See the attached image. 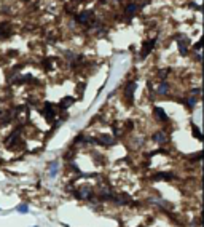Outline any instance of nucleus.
<instances>
[{
    "instance_id": "obj_15",
    "label": "nucleus",
    "mask_w": 204,
    "mask_h": 227,
    "mask_svg": "<svg viewBox=\"0 0 204 227\" xmlns=\"http://www.w3.org/2000/svg\"><path fill=\"white\" fill-rule=\"evenodd\" d=\"M191 133H193V134L196 136V139L203 141V134H201V131H199V128H198L196 125H191Z\"/></svg>"
},
{
    "instance_id": "obj_3",
    "label": "nucleus",
    "mask_w": 204,
    "mask_h": 227,
    "mask_svg": "<svg viewBox=\"0 0 204 227\" xmlns=\"http://www.w3.org/2000/svg\"><path fill=\"white\" fill-rule=\"evenodd\" d=\"M155 43H156V38H150V40H147V42H144V45H142V51H140V58H147L148 56V53L155 48Z\"/></svg>"
},
{
    "instance_id": "obj_2",
    "label": "nucleus",
    "mask_w": 204,
    "mask_h": 227,
    "mask_svg": "<svg viewBox=\"0 0 204 227\" xmlns=\"http://www.w3.org/2000/svg\"><path fill=\"white\" fill-rule=\"evenodd\" d=\"M134 91H136V82H128L126 88H125V98H126V101L129 102V106L133 104V101H134Z\"/></svg>"
},
{
    "instance_id": "obj_4",
    "label": "nucleus",
    "mask_w": 204,
    "mask_h": 227,
    "mask_svg": "<svg viewBox=\"0 0 204 227\" xmlns=\"http://www.w3.org/2000/svg\"><path fill=\"white\" fill-rule=\"evenodd\" d=\"M97 144L105 145V147H112V145L117 144V139H115L113 136H110V134H101L99 139H97Z\"/></svg>"
},
{
    "instance_id": "obj_20",
    "label": "nucleus",
    "mask_w": 204,
    "mask_h": 227,
    "mask_svg": "<svg viewBox=\"0 0 204 227\" xmlns=\"http://www.w3.org/2000/svg\"><path fill=\"white\" fill-rule=\"evenodd\" d=\"M32 227H38V226H32Z\"/></svg>"
},
{
    "instance_id": "obj_16",
    "label": "nucleus",
    "mask_w": 204,
    "mask_h": 227,
    "mask_svg": "<svg viewBox=\"0 0 204 227\" xmlns=\"http://www.w3.org/2000/svg\"><path fill=\"white\" fill-rule=\"evenodd\" d=\"M169 72H171V71H169L168 67H166V69H161V71L158 72V77H160V79H161V80H163V82H164V80L168 79V74H169Z\"/></svg>"
},
{
    "instance_id": "obj_11",
    "label": "nucleus",
    "mask_w": 204,
    "mask_h": 227,
    "mask_svg": "<svg viewBox=\"0 0 204 227\" xmlns=\"http://www.w3.org/2000/svg\"><path fill=\"white\" fill-rule=\"evenodd\" d=\"M179 102H182V104L187 106L188 109H193L195 106H196V98H195V96H190V98H187V99H180Z\"/></svg>"
},
{
    "instance_id": "obj_7",
    "label": "nucleus",
    "mask_w": 204,
    "mask_h": 227,
    "mask_svg": "<svg viewBox=\"0 0 204 227\" xmlns=\"http://www.w3.org/2000/svg\"><path fill=\"white\" fill-rule=\"evenodd\" d=\"M153 141L158 143V144H164V143L169 141V136L166 134L164 131H156V133H153Z\"/></svg>"
},
{
    "instance_id": "obj_8",
    "label": "nucleus",
    "mask_w": 204,
    "mask_h": 227,
    "mask_svg": "<svg viewBox=\"0 0 204 227\" xmlns=\"http://www.w3.org/2000/svg\"><path fill=\"white\" fill-rule=\"evenodd\" d=\"M169 91H171V85L166 82V80H164V82H161L160 87L156 88V95H160V96H166Z\"/></svg>"
},
{
    "instance_id": "obj_13",
    "label": "nucleus",
    "mask_w": 204,
    "mask_h": 227,
    "mask_svg": "<svg viewBox=\"0 0 204 227\" xmlns=\"http://www.w3.org/2000/svg\"><path fill=\"white\" fill-rule=\"evenodd\" d=\"M58 170H59V166H58V163H56V162L50 163V176H51V178H56Z\"/></svg>"
},
{
    "instance_id": "obj_12",
    "label": "nucleus",
    "mask_w": 204,
    "mask_h": 227,
    "mask_svg": "<svg viewBox=\"0 0 204 227\" xmlns=\"http://www.w3.org/2000/svg\"><path fill=\"white\" fill-rule=\"evenodd\" d=\"M91 16H93V11L86 10L85 13H82V15H78V18H76V19H78L80 23H85V24H88V23H89V18H91Z\"/></svg>"
},
{
    "instance_id": "obj_6",
    "label": "nucleus",
    "mask_w": 204,
    "mask_h": 227,
    "mask_svg": "<svg viewBox=\"0 0 204 227\" xmlns=\"http://www.w3.org/2000/svg\"><path fill=\"white\" fill-rule=\"evenodd\" d=\"M10 35H11L10 23H0V40H2V38H8Z\"/></svg>"
},
{
    "instance_id": "obj_21",
    "label": "nucleus",
    "mask_w": 204,
    "mask_h": 227,
    "mask_svg": "<svg viewBox=\"0 0 204 227\" xmlns=\"http://www.w3.org/2000/svg\"><path fill=\"white\" fill-rule=\"evenodd\" d=\"M0 163H2V162H0Z\"/></svg>"
},
{
    "instance_id": "obj_19",
    "label": "nucleus",
    "mask_w": 204,
    "mask_h": 227,
    "mask_svg": "<svg viewBox=\"0 0 204 227\" xmlns=\"http://www.w3.org/2000/svg\"><path fill=\"white\" fill-rule=\"evenodd\" d=\"M201 46H203V40H199L198 43L195 45V51H198V53H199V51H201Z\"/></svg>"
},
{
    "instance_id": "obj_1",
    "label": "nucleus",
    "mask_w": 204,
    "mask_h": 227,
    "mask_svg": "<svg viewBox=\"0 0 204 227\" xmlns=\"http://www.w3.org/2000/svg\"><path fill=\"white\" fill-rule=\"evenodd\" d=\"M177 45H179V51H180L182 56L188 54V45H190V38L185 35H177Z\"/></svg>"
},
{
    "instance_id": "obj_5",
    "label": "nucleus",
    "mask_w": 204,
    "mask_h": 227,
    "mask_svg": "<svg viewBox=\"0 0 204 227\" xmlns=\"http://www.w3.org/2000/svg\"><path fill=\"white\" fill-rule=\"evenodd\" d=\"M153 181H172L176 179V174L174 173H155L152 176Z\"/></svg>"
},
{
    "instance_id": "obj_14",
    "label": "nucleus",
    "mask_w": 204,
    "mask_h": 227,
    "mask_svg": "<svg viewBox=\"0 0 204 227\" xmlns=\"http://www.w3.org/2000/svg\"><path fill=\"white\" fill-rule=\"evenodd\" d=\"M16 211L21 213V215H27V213H29V205H27V203H21V205H18V206H16Z\"/></svg>"
},
{
    "instance_id": "obj_18",
    "label": "nucleus",
    "mask_w": 204,
    "mask_h": 227,
    "mask_svg": "<svg viewBox=\"0 0 204 227\" xmlns=\"http://www.w3.org/2000/svg\"><path fill=\"white\" fill-rule=\"evenodd\" d=\"M80 91V98H83V93H85V83H80L76 85V93Z\"/></svg>"
},
{
    "instance_id": "obj_17",
    "label": "nucleus",
    "mask_w": 204,
    "mask_h": 227,
    "mask_svg": "<svg viewBox=\"0 0 204 227\" xmlns=\"http://www.w3.org/2000/svg\"><path fill=\"white\" fill-rule=\"evenodd\" d=\"M136 10H137V5H136V3H131V5L126 7V13H128V15H133Z\"/></svg>"
},
{
    "instance_id": "obj_10",
    "label": "nucleus",
    "mask_w": 204,
    "mask_h": 227,
    "mask_svg": "<svg viewBox=\"0 0 204 227\" xmlns=\"http://www.w3.org/2000/svg\"><path fill=\"white\" fill-rule=\"evenodd\" d=\"M75 102V98H72V96H66V98H62L61 102H59V107H61L62 110L64 109H67L69 106H72Z\"/></svg>"
},
{
    "instance_id": "obj_9",
    "label": "nucleus",
    "mask_w": 204,
    "mask_h": 227,
    "mask_svg": "<svg viewBox=\"0 0 204 227\" xmlns=\"http://www.w3.org/2000/svg\"><path fill=\"white\" fill-rule=\"evenodd\" d=\"M153 114H155V117L158 118L160 122H168V120H169L168 118V114H166L161 107H155V109H153Z\"/></svg>"
}]
</instances>
